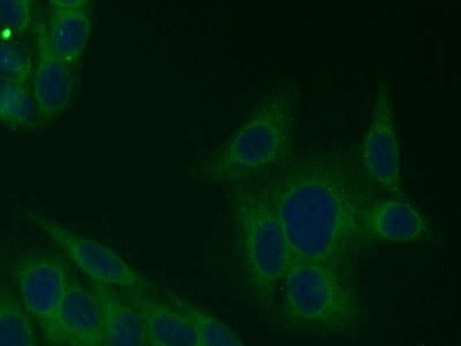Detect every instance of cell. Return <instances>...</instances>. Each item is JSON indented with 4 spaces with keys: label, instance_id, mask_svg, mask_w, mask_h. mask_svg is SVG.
<instances>
[{
    "label": "cell",
    "instance_id": "12",
    "mask_svg": "<svg viewBox=\"0 0 461 346\" xmlns=\"http://www.w3.org/2000/svg\"><path fill=\"white\" fill-rule=\"evenodd\" d=\"M90 290L102 312L106 346H149L142 317L120 292L95 281Z\"/></svg>",
    "mask_w": 461,
    "mask_h": 346
},
{
    "label": "cell",
    "instance_id": "6",
    "mask_svg": "<svg viewBox=\"0 0 461 346\" xmlns=\"http://www.w3.org/2000/svg\"><path fill=\"white\" fill-rule=\"evenodd\" d=\"M30 222L44 232L90 279L109 287L150 293L152 285L109 247L76 233L42 214L30 211Z\"/></svg>",
    "mask_w": 461,
    "mask_h": 346
},
{
    "label": "cell",
    "instance_id": "1",
    "mask_svg": "<svg viewBox=\"0 0 461 346\" xmlns=\"http://www.w3.org/2000/svg\"><path fill=\"white\" fill-rule=\"evenodd\" d=\"M291 260L331 266L357 277L369 245L364 217L377 196L358 158L344 150L294 156L263 181Z\"/></svg>",
    "mask_w": 461,
    "mask_h": 346
},
{
    "label": "cell",
    "instance_id": "9",
    "mask_svg": "<svg viewBox=\"0 0 461 346\" xmlns=\"http://www.w3.org/2000/svg\"><path fill=\"white\" fill-rule=\"evenodd\" d=\"M364 232L369 241L415 243L431 236L429 222L410 200L375 196L364 217Z\"/></svg>",
    "mask_w": 461,
    "mask_h": 346
},
{
    "label": "cell",
    "instance_id": "11",
    "mask_svg": "<svg viewBox=\"0 0 461 346\" xmlns=\"http://www.w3.org/2000/svg\"><path fill=\"white\" fill-rule=\"evenodd\" d=\"M64 344L106 346L102 312L90 289L71 278L60 312Z\"/></svg>",
    "mask_w": 461,
    "mask_h": 346
},
{
    "label": "cell",
    "instance_id": "18",
    "mask_svg": "<svg viewBox=\"0 0 461 346\" xmlns=\"http://www.w3.org/2000/svg\"><path fill=\"white\" fill-rule=\"evenodd\" d=\"M32 3L28 0L0 1V28L10 37H23L32 27Z\"/></svg>",
    "mask_w": 461,
    "mask_h": 346
},
{
    "label": "cell",
    "instance_id": "3",
    "mask_svg": "<svg viewBox=\"0 0 461 346\" xmlns=\"http://www.w3.org/2000/svg\"><path fill=\"white\" fill-rule=\"evenodd\" d=\"M278 296L279 323L294 335L349 337L367 317L357 277L321 263L291 260Z\"/></svg>",
    "mask_w": 461,
    "mask_h": 346
},
{
    "label": "cell",
    "instance_id": "19",
    "mask_svg": "<svg viewBox=\"0 0 461 346\" xmlns=\"http://www.w3.org/2000/svg\"><path fill=\"white\" fill-rule=\"evenodd\" d=\"M51 11H69L86 8L87 2L80 0H55L50 2Z\"/></svg>",
    "mask_w": 461,
    "mask_h": 346
},
{
    "label": "cell",
    "instance_id": "2",
    "mask_svg": "<svg viewBox=\"0 0 461 346\" xmlns=\"http://www.w3.org/2000/svg\"><path fill=\"white\" fill-rule=\"evenodd\" d=\"M299 93L283 83L264 95L249 115L200 165L206 180L237 186L267 177L293 156Z\"/></svg>",
    "mask_w": 461,
    "mask_h": 346
},
{
    "label": "cell",
    "instance_id": "20",
    "mask_svg": "<svg viewBox=\"0 0 461 346\" xmlns=\"http://www.w3.org/2000/svg\"><path fill=\"white\" fill-rule=\"evenodd\" d=\"M10 250L8 246L0 249V272L9 260Z\"/></svg>",
    "mask_w": 461,
    "mask_h": 346
},
{
    "label": "cell",
    "instance_id": "14",
    "mask_svg": "<svg viewBox=\"0 0 461 346\" xmlns=\"http://www.w3.org/2000/svg\"><path fill=\"white\" fill-rule=\"evenodd\" d=\"M167 302L194 326L200 346H246L222 321L193 303L176 295H167Z\"/></svg>",
    "mask_w": 461,
    "mask_h": 346
},
{
    "label": "cell",
    "instance_id": "8",
    "mask_svg": "<svg viewBox=\"0 0 461 346\" xmlns=\"http://www.w3.org/2000/svg\"><path fill=\"white\" fill-rule=\"evenodd\" d=\"M32 79L38 114L46 121L55 119L71 100L73 77L71 67L52 50L42 23L36 28V60Z\"/></svg>",
    "mask_w": 461,
    "mask_h": 346
},
{
    "label": "cell",
    "instance_id": "15",
    "mask_svg": "<svg viewBox=\"0 0 461 346\" xmlns=\"http://www.w3.org/2000/svg\"><path fill=\"white\" fill-rule=\"evenodd\" d=\"M29 316L19 297L0 286V346H37Z\"/></svg>",
    "mask_w": 461,
    "mask_h": 346
},
{
    "label": "cell",
    "instance_id": "17",
    "mask_svg": "<svg viewBox=\"0 0 461 346\" xmlns=\"http://www.w3.org/2000/svg\"><path fill=\"white\" fill-rule=\"evenodd\" d=\"M32 73V57L27 45L14 37L0 36V79L28 86Z\"/></svg>",
    "mask_w": 461,
    "mask_h": 346
},
{
    "label": "cell",
    "instance_id": "13",
    "mask_svg": "<svg viewBox=\"0 0 461 346\" xmlns=\"http://www.w3.org/2000/svg\"><path fill=\"white\" fill-rule=\"evenodd\" d=\"M46 32L52 50L70 67L76 65L91 32V20L86 8L51 11Z\"/></svg>",
    "mask_w": 461,
    "mask_h": 346
},
{
    "label": "cell",
    "instance_id": "10",
    "mask_svg": "<svg viewBox=\"0 0 461 346\" xmlns=\"http://www.w3.org/2000/svg\"><path fill=\"white\" fill-rule=\"evenodd\" d=\"M120 293L142 317L149 346H200L194 326L167 301L148 292L121 289Z\"/></svg>",
    "mask_w": 461,
    "mask_h": 346
},
{
    "label": "cell",
    "instance_id": "4",
    "mask_svg": "<svg viewBox=\"0 0 461 346\" xmlns=\"http://www.w3.org/2000/svg\"><path fill=\"white\" fill-rule=\"evenodd\" d=\"M233 187L230 204L244 282L257 305L268 312L276 304L290 249L263 182Z\"/></svg>",
    "mask_w": 461,
    "mask_h": 346
},
{
    "label": "cell",
    "instance_id": "16",
    "mask_svg": "<svg viewBox=\"0 0 461 346\" xmlns=\"http://www.w3.org/2000/svg\"><path fill=\"white\" fill-rule=\"evenodd\" d=\"M37 114L36 104L28 86L0 79V124L28 128L35 123Z\"/></svg>",
    "mask_w": 461,
    "mask_h": 346
},
{
    "label": "cell",
    "instance_id": "5",
    "mask_svg": "<svg viewBox=\"0 0 461 346\" xmlns=\"http://www.w3.org/2000/svg\"><path fill=\"white\" fill-rule=\"evenodd\" d=\"M12 275L27 314L50 341L65 345L60 312L72 278L65 258L46 250L24 252L14 260Z\"/></svg>",
    "mask_w": 461,
    "mask_h": 346
},
{
    "label": "cell",
    "instance_id": "7",
    "mask_svg": "<svg viewBox=\"0 0 461 346\" xmlns=\"http://www.w3.org/2000/svg\"><path fill=\"white\" fill-rule=\"evenodd\" d=\"M358 159L363 172L375 189L391 197L409 200L402 185L392 96L385 80L376 86Z\"/></svg>",
    "mask_w": 461,
    "mask_h": 346
}]
</instances>
